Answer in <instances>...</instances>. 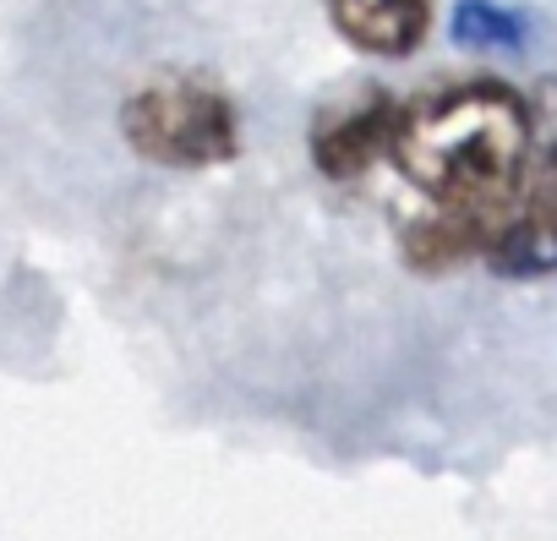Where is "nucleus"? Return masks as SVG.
Returning <instances> with one entry per match:
<instances>
[{
    "instance_id": "nucleus-4",
    "label": "nucleus",
    "mask_w": 557,
    "mask_h": 541,
    "mask_svg": "<svg viewBox=\"0 0 557 541\" xmlns=\"http://www.w3.org/2000/svg\"><path fill=\"white\" fill-rule=\"evenodd\" d=\"M334 28L367 56H410L432 28V0H329Z\"/></svg>"
},
{
    "instance_id": "nucleus-3",
    "label": "nucleus",
    "mask_w": 557,
    "mask_h": 541,
    "mask_svg": "<svg viewBox=\"0 0 557 541\" xmlns=\"http://www.w3.org/2000/svg\"><path fill=\"white\" fill-rule=\"evenodd\" d=\"M388 126H394L388 99L372 94V88H361V94H350V99H339V104H329V110L318 115L312 153H318V164H323L334 181H350V175H361L372 159L388 153Z\"/></svg>"
},
{
    "instance_id": "nucleus-1",
    "label": "nucleus",
    "mask_w": 557,
    "mask_h": 541,
    "mask_svg": "<svg viewBox=\"0 0 557 541\" xmlns=\"http://www.w3.org/2000/svg\"><path fill=\"white\" fill-rule=\"evenodd\" d=\"M388 159L437 208L481 224V251L535 170V121L508 83H437L388 126Z\"/></svg>"
},
{
    "instance_id": "nucleus-2",
    "label": "nucleus",
    "mask_w": 557,
    "mask_h": 541,
    "mask_svg": "<svg viewBox=\"0 0 557 541\" xmlns=\"http://www.w3.org/2000/svg\"><path fill=\"white\" fill-rule=\"evenodd\" d=\"M121 126L143 159L175 164V170H202V164H219L235 153V110L197 72L148 77L126 99Z\"/></svg>"
}]
</instances>
